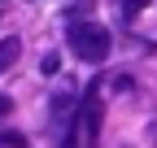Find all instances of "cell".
<instances>
[{"label":"cell","mask_w":157,"mask_h":148,"mask_svg":"<svg viewBox=\"0 0 157 148\" xmlns=\"http://www.w3.org/2000/svg\"><path fill=\"white\" fill-rule=\"evenodd\" d=\"M101 118H105V105H101V87H87V100H83V109H78V126H83V135H87V144L96 148V139H101Z\"/></svg>","instance_id":"7a4b0ae2"},{"label":"cell","mask_w":157,"mask_h":148,"mask_svg":"<svg viewBox=\"0 0 157 148\" xmlns=\"http://www.w3.org/2000/svg\"><path fill=\"white\" fill-rule=\"evenodd\" d=\"M9 113H13V100H9V96H0V118H9Z\"/></svg>","instance_id":"52a82bcc"},{"label":"cell","mask_w":157,"mask_h":148,"mask_svg":"<svg viewBox=\"0 0 157 148\" xmlns=\"http://www.w3.org/2000/svg\"><path fill=\"white\" fill-rule=\"evenodd\" d=\"M17 57H22V39H13V35H9V39H0V74H5Z\"/></svg>","instance_id":"3957f363"},{"label":"cell","mask_w":157,"mask_h":148,"mask_svg":"<svg viewBox=\"0 0 157 148\" xmlns=\"http://www.w3.org/2000/svg\"><path fill=\"white\" fill-rule=\"evenodd\" d=\"M70 48H74V57H83V61H92V65H101V61L109 57L113 39H109V31H105V26H96V22H74V26H70Z\"/></svg>","instance_id":"6da1fadb"},{"label":"cell","mask_w":157,"mask_h":148,"mask_svg":"<svg viewBox=\"0 0 157 148\" xmlns=\"http://www.w3.org/2000/svg\"><path fill=\"white\" fill-rule=\"evenodd\" d=\"M144 5H148V0H118V13H122V22H131V17L140 13Z\"/></svg>","instance_id":"277c9868"},{"label":"cell","mask_w":157,"mask_h":148,"mask_svg":"<svg viewBox=\"0 0 157 148\" xmlns=\"http://www.w3.org/2000/svg\"><path fill=\"white\" fill-rule=\"evenodd\" d=\"M61 148H78V126H70V131L61 135Z\"/></svg>","instance_id":"8992f818"},{"label":"cell","mask_w":157,"mask_h":148,"mask_svg":"<svg viewBox=\"0 0 157 148\" xmlns=\"http://www.w3.org/2000/svg\"><path fill=\"white\" fill-rule=\"evenodd\" d=\"M17 144H22L17 135H0V148H17Z\"/></svg>","instance_id":"ba28073f"},{"label":"cell","mask_w":157,"mask_h":148,"mask_svg":"<svg viewBox=\"0 0 157 148\" xmlns=\"http://www.w3.org/2000/svg\"><path fill=\"white\" fill-rule=\"evenodd\" d=\"M78 5H83V0H78Z\"/></svg>","instance_id":"9c48e42d"},{"label":"cell","mask_w":157,"mask_h":148,"mask_svg":"<svg viewBox=\"0 0 157 148\" xmlns=\"http://www.w3.org/2000/svg\"><path fill=\"white\" fill-rule=\"evenodd\" d=\"M39 70H44V74H57V70H61V57H57V52H44V61H39Z\"/></svg>","instance_id":"5b68a950"}]
</instances>
